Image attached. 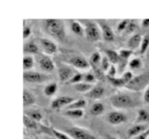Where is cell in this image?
Instances as JSON below:
<instances>
[{
    "label": "cell",
    "instance_id": "b9f144b4",
    "mask_svg": "<svg viewBox=\"0 0 149 139\" xmlns=\"http://www.w3.org/2000/svg\"><path fill=\"white\" fill-rule=\"evenodd\" d=\"M31 35V28L30 26L26 25H24L23 26V39H27L28 38L30 37Z\"/></svg>",
    "mask_w": 149,
    "mask_h": 139
},
{
    "label": "cell",
    "instance_id": "8992f818",
    "mask_svg": "<svg viewBox=\"0 0 149 139\" xmlns=\"http://www.w3.org/2000/svg\"><path fill=\"white\" fill-rule=\"evenodd\" d=\"M24 81L30 83H42L50 79V77L47 74L36 71H25L23 74Z\"/></svg>",
    "mask_w": 149,
    "mask_h": 139
},
{
    "label": "cell",
    "instance_id": "7bdbcfd3",
    "mask_svg": "<svg viewBox=\"0 0 149 139\" xmlns=\"http://www.w3.org/2000/svg\"><path fill=\"white\" fill-rule=\"evenodd\" d=\"M136 28H137L136 23H135L134 21H132V20H130L129 25H128L127 28L125 31H126L127 33H133V32L135 30V29H136Z\"/></svg>",
    "mask_w": 149,
    "mask_h": 139
},
{
    "label": "cell",
    "instance_id": "4dcf8cb0",
    "mask_svg": "<svg viewBox=\"0 0 149 139\" xmlns=\"http://www.w3.org/2000/svg\"><path fill=\"white\" fill-rule=\"evenodd\" d=\"M143 62L140 58H133L129 62V67L132 70L139 69L142 67Z\"/></svg>",
    "mask_w": 149,
    "mask_h": 139
},
{
    "label": "cell",
    "instance_id": "d4e9b609",
    "mask_svg": "<svg viewBox=\"0 0 149 139\" xmlns=\"http://www.w3.org/2000/svg\"><path fill=\"white\" fill-rule=\"evenodd\" d=\"M23 125H24L25 127L28 129H30V130H35V129L37 128L38 127V122L35 121L34 120L31 118V117H29L28 114H23Z\"/></svg>",
    "mask_w": 149,
    "mask_h": 139
},
{
    "label": "cell",
    "instance_id": "484cf974",
    "mask_svg": "<svg viewBox=\"0 0 149 139\" xmlns=\"http://www.w3.org/2000/svg\"><path fill=\"white\" fill-rule=\"evenodd\" d=\"M34 66V59L31 55H25L23 59V67L25 71H29Z\"/></svg>",
    "mask_w": 149,
    "mask_h": 139
},
{
    "label": "cell",
    "instance_id": "d6986e66",
    "mask_svg": "<svg viewBox=\"0 0 149 139\" xmlns=\"http://www.w3.org/2000/svg\"><path fill=\"white\" fill-rule=\"evenodd\" d=\"M101 59L102 56L99 52H95L92 54L90 57L89 62H90V66L93 67V70L100 67V62H101Z\"/></svg>",
    "mask_w": 149,
    "mask_h": 139
},
{
    "label": "cell",
    "instance_id": "f35d334b",
    "mask_svg": "<svg viewBox=\"0 0 149 139\" xmlns=\"http://www.w3.org/2000/svg\"><path fill=\"white\" fill-rule=\"evenodd\" d=\"M130 20H123L122 21L119 22V23L118 24L117 26V31L121 33V32L125 31L127 28L128 25H129Z\"/></svg>",
    "mask_w": 149,
    "mask_h": 139
},
{
    "label": "cell",
    "instance_id": "8fae6325",
    "mask_svg": "<svg viewBox=\"0 0 149 139\" xmlns=\"http://www.w3.org/2000/svg\"><path fill=\"white\" fill-rule=\"evenodd\" d=\"M108 122L113 125H119L127 121V116L120 111H111L107 116Z\"/></svg>",
    "mask_w": 149,
    "mask_h": 139
},
{
    "label": "cell",
    "instance_id": "d6a6232c",
    "mask_svg": "<svg viewBox=\"0 0 149 139\" xmlns=\"http://www.w3.org/2000/svg\"><path fill=\"white\" fill-rule=\"evenodd\" d=\"M109 81H110L111 83L114 86H117V87H122V86H125L126 85L125 83L124 82L123 79L122 78V77H115V78H108Z\"/></svg>",
    "mask_w": 149,
    "mask_h": 139
},
{
    "label": "cell",
    "instance_id": "c3c4849f",
    "mask_svg": "<svg viewBox=\"0 0 149 139\" xmlns=\"http://www.w3.org/2000/svg\"><path fill=\"white\" fill-rule=\"evenodd\" d=\"M46 139H57L56 138H53V137H47Z\"/></svg>",
    "mask_w": 149,
    "mask_h": 139
},
{
    "label": "cell",
    "instance_id": "ffe728a7",
    "mask_svg": "<svg viewBox=\"0 0 149 139\" xmlns=\"http://www.w3.org/2000/svg\"><path fill=\"white\" fill-rule=\"evenodd\" d=\"M39 47L33 42H27L23 45V52L26 55L36 54L39 52Z\"/></svg>",
    "mask_w": 149,
    "mask_h": 139
},
{
    "label": "cell",
    "instance_id": "f907efd6",
    "mask_svg": "<svg viewBox=\"0 0 149 139\" xmlns=\"http://www.w3.org/2000/svg\"><path fill=\"white\" fill-rule=\"evenodd\" d=\"M148 139H149V138H148Z\"/></svg>",
    "mask_w": 149,
    "mask_h": 139
},
{
    "label": "cell",
    "instance_id": "6da1fadb",
    "mask_svg": "<svg viewBox=\"0 0 149 139\" xmlns=\"http://www.w3.org/2000/svg\"><path fill=\"white\" fill-rule=\"evenodd\" d=\"M45 27L47 32L58 40L65 41L66 38L65 25L63 20L58 19H47L45 20Z\"/></svg>",
    "mask_w": 149,
    "mask_h": 139
},
{
    "label": "cell",
    "instance_id": "ac0fdd59",
    "mask_svg": "<svg viewBox=\"0 0 149 139\" xmlns=\"http://www.w3.org/2000/svg\"><path fill=\"white\" fill-rule=\"evenodd\" d=\"M106 56H107L108 59H109L111 65H117L120 60V56L119 53L116 51L113 50V49H106L105 51Z\"/></svg>",
    "mask_w": 149,
    "mask_h": 139
},
{
    "label": "cell",
    "instance_id": "5b68a950",
    "mask_svg": "<svg viewBox=\"0 0 149 139\" xmlns=\"http://www.w3.org/2000/svg\"><path fill=\"white\" fill-rule=\"evenodd\" d=\"M65 132L73 139H97V138L90 131L77 126L66 129Z\"/></svg>",
    "mask_w": 149,
    "mask_h": 139
},
{
    "label": "cell",
    "instance_id": "9c48e42d",
    "mask_svg": "<svg viewBox=\"0 0 149 139\" xmlns=\"http://www.w3.org/2000/svg\"><path fill=\"white\" fill-rule=\"evenodd\" d=\"M74 101V98L68 96H63L55 98L51 103V107L54 109H59L63 107H66Z\"/></svg>",
    "mask_w": 149,
    "mask_h": 139
},
{
    "label": "cell",
    "instance_id": "7402d4cb",
    "mask_svg": "<svg viewBox=\"0 0 149 139\" xmlns=\"http://www.w3.org/2000/svg\"><path fill=\"white\" fill-rule=\"evenodd\" d=\"M138 123H149V112L145 109H141L138 110L135 124Z\"/></svg>",
    "mask_w": 149,
    "mask_h": 139
},
{
    "label": "cell",
    "instance_id": "f6af8a7d",
    "mask_svg": "<svg viewBox=\"0 0 149 139\" xmlns=\"http://www.w3.org/2000/svg\"><path fill=\"white\" fill-rule=\"evenodd\" d=\"M143 99L146 103L149 104V85L146 88V89L145 93L143 94Z\"/></svg>",
    "mask_w": 149,
    "mask_h": 139
},
{
    "label": "cell",
    "instance_id": "7dc6e473",
    "mask_svg": "<svg viewBox=\"0 0 149 139\" xmlns=\"http://www.w3.org/2000/svg\"><path fill=\"white\" fill-rule=\"evenodd\" d=\"M106 139H119V138L113 136H108L107 137H106Z\"/></svg>",
    "mask_w": 149,
    "mask_h": 139
},
{
    "label": "cell",
    "instance_id": "f546056e",
    "mask_svg": "<svg viewBox=\"0 0 149 139\" xmlns=\"http://www.w3.org/2000/svg\"><path fill=\"white\" fill-rule=\"evenodd\" d=\"M149 47V33H147L146 35L143 37L142 43H141V47H140V52L141 54H143L146 52Z\"/></svg>",
    "mask_w": 149,
    "mask_h": 139
},
{
    "label": "cell",
    "instance_id": "bcb514c9",
    "mask_svg": "<svg viewBox=\"0 0 149 139\" xmlns=\"http://www.w3.org/2000/svg\"><path fill=\"white\" fill-rule=\"evenodd\" d=\"M141 25H142V27L144 28H149V19L143 20Z\"/></svg>",
    "mask_w": 149,
    "mask_h": 139
},
{
    "label": "cell",
    "instance_id": "60d3db41",
    "mask_svg": "<svg viewBox=\"0 0 149 139\" xmlns=\"http://www.w3.org/2000/svg\"><path fill=\"white\" fill-rule=\"evenodd\" d=\"M117 73V68L116 67V66L114 65H111L107 72V78H115Z\"/></svg>",
    "mask_w": 149,
    "mask_h": 139
},
{
    "label": "cell",
    "instance_id": "ba28073f",
    "mask_svg": "<svg viewBox=\"0 0 149 139\" xmlns=\"http://www.w3.org/2000/svg\"><path fill=\"white\" fill-rule=\"evenodd\" d=\"M39 43H40L42 49L47 55L54 54L58 50L57 45L49 39H45V38L40 39Z\"/></svg>",
    "mask_w": 149,
    "mask_h": 139
},
{
    "label": "cell",
    "instance_id": "9a60e30c",
    "mask_svg": "<svg viewBox=\"0 0 149 139\" xmlns=\"http://www.w3.org/2000/svg\"><path fill=\"white\" fill-rule=\"evenodd\" d=\"M143 37V36L141 34H140V33H135L133 36H131L127 43L129 49H131L132 51H134L141 47Z\"/></svg>",
    "mask_w": 149,
    "mask_h": 139
},
{
    "label": "cell",
    "instance_id": "4316f807",
    "mask_svg": "<svg viewBox=\"0 0 149 139\" xmlns=\"http://www.w3.org/2000/svg\"><path fill=\"white\" fill-rule=\"evenodd\" d=\"M57 90H58V85L56 83H48L46 86L44 88V93H45V96L48 97H51L54 96L56 93Z\"/></svg>",
    "mask_w": 149,
    "mask_h": 139
},
{
    "label": "cell",
    "instance_id": "603a6c76",
    "mask_svg": "<svg viewBox=\"0 0 149 139\" xmlns=\"http://www.w3.org/2000/svg\"><path fill=\"white\" fill-rule=\"evenodd\" d=\"M87 105V101L84 98H79L77 100H74L72 103L67 106L65 107V109H83V108L86 107Z\"/></svg>",
    "mask_w": 149,
    "mask_h": 139
},
{
    "label": "cell",
    "instance_id": "ee69618b",
    "mask_svg": "<svg viewBox=\"0 0 149 139\" xmlns=\"http://www.w3.org/2000/svg\"><path fill=\"white\" fill-rule=\"evenodd\" d=\"M149 138V127L145 131L143 132L139 136H136L132 139H148Z\"/></svg>",
    "mask_w": 149,
    "mask_h": 139
},
{
    "label": "cell",
    "instance_id": "cb8c5ba5",
    "mask_svg": "<svg viewBox=\"0 0 149 139\" xmlns=\"http://www.w3.org/2000/svg\"><path fill=\"white\" fill-rule=\"evenodd\" d=\"M105 110V107L103 103L101 102H95L93 104L90 109V114L94 116H99L103 113Z\"/></svg>",
    "mask_w": 149,
    "mask_h": 139
},
{
    "label": "cell",
    "instance_id": "681fc988",
    "mask_svg": "<svg viewBox=\"0 0 149 139\" xmlns=\"http://www.w3.org/2000/svg\"><path fill=\"white\" fill-rule=\"evenodd\" d=\"M25 139H27V138H25Z\"/></svg>",
    "mask_w": 149,
    "mask_h": 139
},
{
    "label": "cell",
    "instance_id": "7a4b0ae2",
    "mask_svg": "<svg viewBox=\"0 0 149 139\" xmlns=\"http://www.w3.org/2000/svg\"><path fill=\"white\" fill-rule=\"evenodd\" d=\"M110 103L114 108L119 109L132 108L135 103L130 96L126 94H116L110 97Z\"/></svg>",
    "mask_w": 149,
    "mask_h": 139
},
{
    "label": "cell",
    "instance_id": "4fadbf2b",
    "mask_svg": "<svg viewBox=\"0 0 149 139\" xmlns=\"http://www.w3.org/2000/svg\"><path fill=\"white\" fill-rule=\"evenodd\" d=\"M39 64L41 69L45 72H51L55 69V63L53 60L47 54H43L41 56Z\"/></svg>",
    "mask_w": 149,
    "mask_h": 139
},
{
    "label": "cell",
    "instance_id": "5bb4252c",
    "mask_svg": "<svg viewBox=\"0 0 149 139\" xmlns=\"http://www.w3.org/2000/svg\"><path fill=\"white\" fill-rule=\"evenodd\" d=\"M149 127V123H138L131 127L127 130V136L130 138H134L136 136L147 130Z\"/></svg>",
    "mask_w": 149,
    "mask_h": 139
},
{
    "label": "cell",
    "instance_id": "74e56055",
    "mask_svg": "<svg viewBox=\"0 0 149 139\" xmlns=\"http://www.w3.org/2000/svg\"><path fill=\"white\" fill-rule=\"evenodd\" d=\"M28 115L30 117H31L33 120H34L36 122H40L41 120L43 118V116L41 114V112H39V111H36V110H34V111H32L29 113Z\"/></svg>",
    "mask_w": 149,
    "mask_h": 139
},
{
    "label": "cell",
    "instance_id": "836d02e7",
    "mask_svg": "<svg viewBox=\"0 0 149 139\" xmlns=\"http://www.w3.org/2000/svg\"><path fill=\"white\" fill-rule=\"evenodd\" d=\"M52 133L57 139H73L66 133H63V132L56 130V129H52Z\"/></svg>",
    "mask_w": 149,
    "mask_h": 139
},
{
    "label": "cell",
    "instance_id": "ab89813d",
    "mask_svg": "<svg viewBox=\"0 0 149 139\" xmlns=\"http://www.w3.org/2000/svg\"><path fill=\"white\" fill-rule=\"evenodd\" d=\"M121 77H122V78L123 79L124 82L125 83L126 85L134 78L133 74H132V72L131 71H126V72H125L122 74Z\"/></svg>",
    "mask_w": 149,
    "mask_h": 139
},
{
    "label": "cell",
    "instance_id": "e0dca14e",
    "mask_svg": "<svg viewBox=\"0 0 149 139\" xmlns=\"http://www.w3.org/2000/svg\"><path fill=\"white\" fill-rule=\"evenodd\" d=\"M23 102L24 107H30L36 102V98L30 91L24 89L23 91Z\"/></svg>",
    "mask_w": 149,
    "mask_h": 139
},
{
    "label": "cell",
    "instance_id": "8d00e7d4",
    "mask_svg": "<svg viewBox=\"0 0 149 139\" xmlns=\"http://www.w3.org/2000/svg\"><path fill=\"white\" fill-rule=\"evenodd\" d=\"M132 52H133V51H132L131 49H121V50L119 52V56H120V58L129 59L130 57L131 56V55L132 54Z\"/></svg>",
    "mask_w": 149,
    "mask_h": 139
},
{
    "label": "cell",
    "instance_id": "7c38bea8",
    "mask_svg": "<svg viewBox=\"0 0 149 139\" xmlns=\"http://www.w3.org/2000/svg\"><path fill=\"white\" fill-rule=\"evenodd\" d=\"M69 63L74 67L77 69L85 70L90 67V62L85 59L83 56L81 55H77L69 59Z\"/></svg>",
    "mask_w": 149,
    "mask_h": 139
},
{
    "label": "cell",
    "instance_id": "83f0119b",
    "mask_svg": "<svg viewBox=\"0 0 149 139\" xmlns=\"http://www.w3.org/2000/svg\"><path fill=\"white\" fill-rule=\"evenodd\" d=\"M74 87H75L76 91H79L80 93H85L86 94V93L90 91L93 88V85L92 84L87 83L83 82L82 81V82L75 84Z\"/></svg>",
    "mask_w": 149,
    "mask_h": 139
},
{
    "label": "cell",
    "instance_id": "d590c367",
    "mask_svg": "<svg viewBox=\"0 0 149 139\" xmlns=\"http://www.w3.org/2000/svg\"><path fill=\"white\" fill-rule=\"evenodd\" d=\"M83 77H84V75L81 73H79V72H77L76 73L71 79L68 81V83H72V84H77L79 83H81L83 81Z\"/></svg>",
    "mask_w": 149,
    "mask_h": 139
},
{
    "label": "cell",
    "instance_id": "e575fe53",
    "mask_svg": "<svg viewBox=\"0 0 149 139\" xmlns=\"http://www.w3.org/2000/svg\"><path fill=\"white\" fill-rule=\"evenodd\" d=\"M96 81H97V78L95 75V74L92 73V72H88V73L84 74V77H83V82L87 83L92 84V85L95 83Z\"/></svg>",
    "mask_w": 149,
    "mask_h": 139
},
{
    "label": "cell",
    "instance_id": "1f68e13d",
    "mask_svg": "<svg viewBox=\"0 0 149 139\" xmlns=\"http://www.w3.org/2000/svg\"><path fill=\"white\" fill-rule=\"evenodd\" d=\"M111 63L110 62L109 59H108L106 56H102L101 62H100V68L104 72H107L109 69L110 68Z\"/></svg>",
    "mask_w": 149,
    "mask_h": 139
},
{
    "label": "cell",
    "instance_id": "30bf717a",
    "mask_svg": "<svg viewBox=\"0 0 149 139\" xmlns=\"http://www.w3.org/2000/svg\"><path fill=\"white\" fill-rule=\"evenodd\" d=\"M75 74L74 70L66 65H61L58 68V76L62 82L68 81Z\"/></svg>",
    "mask_w": 149,
    "mask_h": 139
},
{
    "label": "cell",
    "instance_id": "52a82bcc",
    "mask_svg": "<svg viewBox=\"0 0 149 139\" xmlns=\"http://www.w3.org/2000/svg\"><path fill=\"white\" fill-rule=\"evenodd\" d=\"M97 23L100 26L102 37L103 38V39L108 42L113 41L115 39V35L111 27L104 20H97Z\"/></svg>",
    "mask_w": 149,
    "mask_h": 139
},
{
    "label": "cell",
    "instance_id": "2e32d148",
    "mask_svg": "<svg viewBox=\"0 0 149 139\" xmlns=\"http://www.w3.org/2000/svg\"><path fill=\"white\" fill-rule=\"evenodd\" d=\"M104 88L100 85H97V86L93 87L90 91L86 93L85 96L87 98H92V99H99L104 95Z\"/></svg>",
    "mask_w": 149,
    "mask_h": 139
},
{
    "label": "cell",
    "instance_id": "3957f363",
    "mask_svg": "<svg viewBox=\"0 0 149 139\" xmlns=\"http://www.w3.org/2000/svg\"><path fill=\"white\" fill-rule=\"evenodd\" d=\"M81 23L84 24L86 38L90 41L95 42L100 40L102 36L101 30L100 26L95 21L90 20H81Z\"/></svg>",
    "mask_w": 149,
    "mask_h": 139
},
{
    "label": "cell",
    "instance_id": "44dd1931",
    "mask_svg": "<svg viewBox=\"0 0 149 139\" xmlns=\"http://www.w3.org/2000/svg\"><path fill=\"white\" fill-rule=\"evenodd\" d=\"M71 30L74 32L75 34L78 35L79 36H83L85 35V30L84 27L77 20H72L71 23Z\"/></svg>",
    "mask_w": 149,
    "mask_h": 139
},
{
    "label": "cell",
    "instance_id": "f1b7e54d",
    "mask_svg": "<svg viewBox=\"0 0 149 139\" xmlns=\"http://www.w3.org/2000/svg\"><path fill=\"white\" fill-rule=\"evenodd\" d=\"M65 114L71 118L80 119L84 117V111L83 109H69L65 111Z\"/></svg>",
    "mask_w": 149,
    "mask_h": 139
},
{
    "label": "cell",
    "instance_id": "277c9868",
    "mask_svg": "<svg viewBox=\"0 0 149 139\" xmlns=\"http://www.w3.org/2000/svg\"><path fill=\"white\" fill-rule=\"evenodd\" d=\"M149 85V72L134 76V78L125 85L130 91L138 92L146 88Z\"/></svg>",
    "mask_w": 149,
    "mask_h": 139
}]
</instances>
